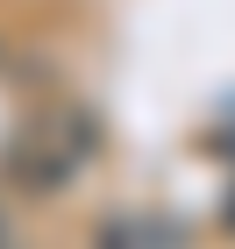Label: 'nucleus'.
<instances>
[{
    "mask_svg": "<svg viewBox=\"0 0 235 249\" xmlns=\"http://www.w3.org/2000/svg\"><path fill=\"white\" fill-rule=\"evenodd\" d=\"M100 150V121L93 114H43V121H29V128L0 150V171L15 178L21 192H57V185H72L78 171H86V157Z\"/></svg>",
    "mask_w": 235,
    "mask_h": 249,
    "instance_id": "obj_1",
    "label": "nucleus"
},
{
    "mask_svg": "<svg viewBox=\"0 0 235 249\" xmlns=\"http://www.w3.org/2000/svg\"><path fill=\"white\" fill-rule=\"evenodd\" d=\"M93 249H143V221H100Z\"/></svg>",
    "mask_w": 235,
    "mask_h": 249,
    "instance_id": "obj_2",
    "label": "nucleus"
},
{
    "mask_svg": "<svg viewBox=\"0 0 235 249\" xmlns=\"http://www.w3.org/2000/svg\"><path fill=\"white\" fill-rule=\"evenodd\" d=\"M214 150H228V157H235V135H228V142H214ZM221 228L235 235V185H228V199H221Z\"/></svg>",
    "mask_w": 235,
    "mask_h": 249,
    "instance_id": "obj_3",
    "label": "nucleus"
},
{
    "mask_svg": "<svg viewBox=\"0 0 235 249\" xmlns=\"http://www.w3.org/2000/svg\"><path fill=\"white\" fill-rule=\"evenodd\" d=\"M0 249H15V228H7V213H0Z\"/></svg>",
    "mask_w": 235,
    "mask_h": 249,
    "instance_id": "obj_4",
    "label": "nucleus"
}]
</instances>
